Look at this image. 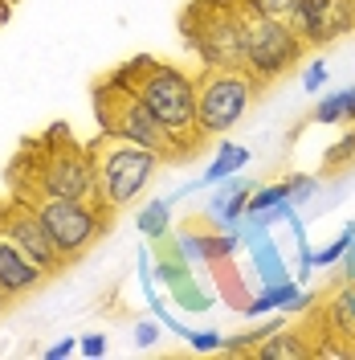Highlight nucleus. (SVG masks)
<instances>
[{
  "mask_svg": "<svg viewBox=\"0 0 355 360\" xmlns=\"http://www.w3.org/2000/svg\"><path fill=\"white\" fill-rule=\"evenodd\" d=\"M253 352H257L262 360H302V356H311V348L294 336V332H282V328H278L274 336L262 340Z\"/></svg>",
  "mask_w": 355,
  "mask_h": 360,
  "instance_id": "obj_18",
  "label": "nucleus"
},
{
  "mask_svg": "<svg viewBox=\"0 0 355 360\" xmlns=\"http://www.w3.org/2000/svg\"><path fill=\"white\" fill-rule=\"evenodd\" d=\"M192 37L196 53L208 70H245V45H241V17L237 4H196L192 8Z\"/></svg>",
  "mask_w": 355,
  "mask_h": 360,
  "instance_id": "obj_8",
  "label": "nucleus"
},
{
  "mask_svg": "<svg viewBox=\"0 0 355 360\" xmlns=\"http://www.w3.org/2000/svg\"><path fill=\"white\" fill-rule=\"evenodd\" d=\"M188 344H192L196 352H217V348H225V332L204 328V332H192V336H188Z\"/></svg>",
  "mask_w": 355,
  "mask_h": 360,
  "instance_id": "obj_24",
  "label": "nucleus"
},
{
  "mask_svg": "<svg viewBox=\"0 0 355 360\" xmlns=\"http://www.w3.org/2000/svg\"><path fill=\"white\" fill-rule=\"evenodd\" d=\"M327 78H331L327 62H323V58H314L311 66H307V74H302V90H307V94H319V90L327 86Z\"/></svg>",
  "mask_w": 355,
  "mask_h": 360,
  "instance_id": "obj_22",
  "label": "nucleus"
},
{
  "mask_svg": "<svg viewBox=\"0 0 355 360\" xmlns=\"http://www.w3.org/2000/svg\"><path fill=\"white\" fill-rule=\"evenodd\" d=\"M0 229L17 242V246L37 262V266L53 278L58 270L66 266V254L58 250V242L49 238V229H45V221L37 217V209L25 201V197H17V201H4L0 205Z\"/></svg>",
  "mask_w": 355,
  "mask_h": 360,
  "instance_id": "obj_9",
  "label": "nucleus"
},
{
  "mask_svg": "<svg viewBox=\"0 0 355 360\" xmlns=\"http://www.w3.org/2000/svg\"><path fill=\"white\" fill-rule=\"evenodd\" d=\"M94 107H98V127H102V135L139 143V148L156 152L159 160H180L188 148H192V143H184L168 123H159V115H152V107H147L119 74L98 86Z\"/></svg>",
  "mask_w": 355,
  "mask_h": 360,
  "instance_id": "obj_1",
  "label": "nucleus"
},
{
  "mask_svg": "<svg viewBox=\"0 0 355 360\" xmlns=\"http://www.w3.org/2000/svg\"><path fill=\"white\" fill-rule=\"evenodd\" d=\"M29 193H53V197H78V201H94L98 193V176H94V148H78L66 135L49 139L41 156L33 160V180Z\"/></svg>",
  "mask_w": 355,
  "mask_h": 360,
  "instance_id": "obj_7",
  "label": "nucleus"
},
{
  "mask_svg": "<svg viewBox=\"0 0 355 360\" xmlns=\"http://www.w3.org/2000/svg\"><path fill=\"white\" fill-rule=\"evenodd\" d=\"M311 299H314V295H302V291H298V283H290V278H286V283H266L262 291H257L253 299H249V303H245L241 311L257 319V315L274 311V307H286V311H298V307H307Z\"/></svg>",
  "mask_w": 355,
  "mask_h": 360,
  "instance_id": "obj_13",
  "label": "nucleus"
},
{
  "mask_svg": "<svg viewBox=\"0 0 355 360\" xmlns=\"http://www.w3.org/2000/svg\"><path fill=\"white\" fill-rule=\"evenodd\" d=\"M25 201L37 209V217L45 221L58 250L66 254V262L82 258L107 229V209L102 205L78 201V197H53V193H29Z\"/></svg>",
  "mask_w": 355,
  "mask_h": 360,
  "instance_id": "obj_6",
  "label": "nucleus"
},
{
  "mask_svg": "<svg viewBox=\"0 0 355 360\" xmlns=\"http://www.w3.org/2000/svg\"><path fill=\"white\" fill-rule=\"evenodd\" d=\"M4 303H8V299H4V295H0V315H4Z\"/></svg>",
  "mask_w": 355,
  "mask_h": 360,
  "instance_id": "obj_30",
  "label": "nucleus"
},
{
  "mask_svg": "<svg viewBox=\"0 0 355 360\" xmlns=\"http://www.w3.org/2000/svg\"><path fill=\"white\" fill-rule=\"evenodd\" d=\"M262 82L245 70H208L196 78V131L229 135L245 119Z\"/></svg>",
  "mask_w": 355,
  "mask_h": 360,
  "instance_id": "obj_5",
  "label": "nucleus"
},
{
  "mask_svg": "<svg viewBox=\"0 0 355 360\" xmlns=\"http://www.w3.org/2000/svg\"><path fill=\"white\" fill-rule=\"evenodd\" d=\"M351 156H355V131L347 139H339L331 152H327V164H343V160H351Z\"/></svg>",
  "mask_w": 355,
  "mask_h": 360,
  "instance_id": "obj_26",
  "label": "nucleus"
},
{
  "mask_svg": "<svg viewBox=\"0 0 355 360\" xmlns=\"http://www.w3.org/2000/svg\"><path fill=\"white\" fill-rule=\"evenodd\" d=\"M4 13H8V0H0V21H4Z\"/></svg>",
  "mask_w": 355,
  "mask_h": 360,
  "instance_id": "obj_29",
  "label": "nucleus"
},
{
  "mask_svg": "<svg viewBox=\"0 0 355 360\" xmlns=\"http://www.w3.org/2000/svg\"><path fill=\"white\" fill-rule=\"evenodd\" d=\"M327 319H331L335 336H343V340H351L355 344V278H343V287L331 295Z\"/></svg>",
  "mask_w": 355,
  "mask_h": 360,
  "instance_id": "obj_14",
  "label": "nucleus"
},
{
  "mask_svg": "<svg viewBox=\"0 0 355 360\" xmlns=\"http://www.w3.org/2000/svg\"><path fill=\"white\" fill-rule=\"evenodd\" d=\"M282 201H290V180L266 184V188H253L249 201H245V217H253V213H262V209H274V205H282Z\"/></svg>",
  "mask_w": 355,
  "mask_h": 360,
  "instance_id": "obj_20",
  "label": "nucleus"
},
{
  "mask_svg": "<svg viewBox=\"0 0 355 360\" xmlns=\"http://www.w3.org/2000/svg\"><path fill=\"white\" fill-rule=\"evenodd\" d=\"M45 278H49V274L0 229V295H4V299H21V295L37 291Z\"/></svg>",
  "mask_w": 355,
  "mask_h": 360,
  "instance_id": "obj_11",
  "label": "nucleus"
},
{
  "mask_svg": "<svg viewBox=\"0 0 355 360\" xmlns=\"http://www.w3.org/2000/svg\"><path fill=\"white\" fill-rule=\"evenodd\" d=\"M241 238L249 242L253 250V270H257V278H262V287L266 283H286L290 270H286V258H282V250L274 246V238H269V229H241Z\"/></svg>",
  "mask_w": 355,
  "mask_h": 360,
  "instance_id": "obj_12",
  "label": "nucleus"
},
{
  "mask_svg": "<svg viewBox=\"0 0 355 360\" xmlns=\"http://www.w3.org/2000/svg\"><path fill=\"white\" fill-rule=\"evenodd\" d=\"M355 29V4L351 0H302V21L298 33L307 45H327L335 37H347Z\"/></svg>",
  "mask_w": 355,
  "mask_h": 360,
  "instance_id": "obj_10",
  "label": "nucleus"
},
{
  "mask_svg": "<svg viewBox=\"0 0 355 360\" xmlns=\"http://www.w3.org/2000/svg\"><path fill=\"white\" fill-rule=\"evenodd\" d=\"M351 4H355V0H351Z\"/></svg>",
  "mask_w": 355,
  "mask_h": 360,
  "instance_id": "obj_31",
  "label": "nucleus"
},
{
  "mask_svg": "<svg viewBox=\"0 0 355 360\" xmlns=\"http://www.w3.org/2000/svg\"><path fill=\"white\" fill-rule=\"evenodd\" d=\"M172 197H159V201H147L139 213H135V229L147 238V242H159L163 233H168V225H172Z\"/></svg>",
  "mask_w": 355,
  "mask_h": 360,
  "instance_id": "obj_15",
  "label": "nucleus"
},
{
  "mask_svg": "<svg viewBox=\"0 0 355 360\" xmlns=\"http://www.w3.org/2000/svg\"><path fill=\"white\" fill-rule=\"evenodd\" d=\"M119 78L152 107V115H159V123H168L172 131L196 148V78L184 70L156 62V58H135L119 70Z\"/></svg>",
  "mask_w": 355,
  "mask_h": 360,
  "instance_id": "obj_2",
  "label": "nucleus"
},
{
  "mask_svg": "<svg viewBox=\"0 0 355 360\" xmlns=\"http://www.w3.org/2000/svg\"><path fill=\"white\" fill-rule=\"evenodd\" d=\"M135 344H139V348H156L159 344V319H143V323H135Z\"/></svg>",
  "mask_w": 355,
  "mask_h": 360,
  "instance_id": "obj_25",
  "label": "nucleus"
},
{
  "mask_svg": "<svg viewBox=\"0 0 355 360\" xmlns=\"http://www.w3.org/2000/svg\"><path fill=\"white\" fill-rule=\"evenodd\" d=\"M78 348H82L86 356H102V352H107V336H102V332H86V336L78 340Z\"/></svg>",
  "mask_w": 355,
  "mask_h": 360,
  "instance_id": "obj_27",
  "label": "nucleus"
},
{
  "mask_svg": "<svg viewBox=\"0 0 355 360\" xmlns=\"http://www.w3.org/2000/svg\"><path fill=\"white\" fill-rule=\"evenodd\" d=\"M237 17H241V45H245V70L269 82V78H282L298 58H302V33L290 29V25L274 21L266 13L249 8L245 0H237Z\"/></svg>",
  "mask_w": 355,
  "mask_h": 360,
  "instance_id": "obj_4",
  "label": "nucleus"
},
{
  "mask_svg": "<svg viewBox=\"0 0 355 360\" xmlns=\"http://www.w3.org/2000/svg\"><path fill=\"white\" fill-rule=\"evenodd\" d=\"M94 176H98V193H94V205H102L107 213L131 205L156 176L159 156L139 148V143H127V139H114V135H98L94 143Z\"/></svg>",
  "mask_w": 355,
  "mask_h": 360,
  "instance_id": "obj_3",
  "label": "nucleus"
},
{
  "mask_svg": "<svg viewBox=\"0 0 355 360\" xmlns=\"http://www.w3.org/2000/svg\"><path fill=\"white\" fill-rule=\"evenodd\" d=\"M319 193V180L314 176H290V205H307Z\"/></svg>",
  "mask_w": 355,
  "mask_h": 360,
  "instance_id": "obj_23",
  "label": "nucleus"
},
{
  "mask_svg": "<svg viewBox=\"0 0 355 360\" xmlns=\"http://www.w3.org/2000/svg\"><path fill=\"white\" fill-rule=\"evenodd\" d=\"M74 348H78V340H58V344H49V348H45V360H62V356H69V352H74Z\"/></svg>",
  "mask_w": 355,
  "mask_h": 360,
  "instance_id": "obj_28",
  "label": "nucleus"
},
{
  "mask_svg": "<svg viewBox=\"0 0 355 360\" xmlns=\"http://www.w3.org/2000/svg\"><path fill=\"white\" fill-rule=\"evenodd\" d=\"M245 4L274 17V21L290 25V29H298V21H302V0H245Z\"/></svg>",
  "mask_w": 355,
  "mask_h": 360,
  "instance_id": "obj_19",
  "label": "nucleus"
},
{
  "mask_svg": "<svg viewBox=\"0 0 355 360\" xmlns=\"http://www.w3.org/2000/svg\"><path fill=\"white\" fill-rule=\"evenodd\" d=\"M249 188H253V184H249V180H241V176H225L221 193H217V197H213V201H208V213H213V217H217V213H221V205L229 201V197H237V193H249Z\"/></svg>",
  "mask_w": 355,
  "mask_h": 360,
  "instance_id": "obj_21",
  "label": "nucleus"
},
{
  "mask_svg": "<svg viewBox=\"0 0 355 360\" xmlns=\"http://www.w3.org/2000/svg\"><path fill=\"white\" fill-rule=\"evenodd\" d=\"M245 164H249V152H245L241 143H229V139H221L217 160L204 168L200 184H217V180H225V176H237V168H245Z\"/></svg>",
  "mask_w": 355,
  "mask_h": 360,
  "instance_id": "obj_16",
  "label": "nucleus"
},
{
  "mask_svg": "<svg viewBox=\"0 0 355 360\" xmlns=\"http://www.w3.org/2000/svg\"><path fill=\"white\" fill-rule=\"evenodd\" d=\"M314 123H355V86L323 94V103L314 107Z\"/></svg>",
  "mask_w": 355,
  "mask_h": 360,
  "instance_id": "obj_17",
  "label": "nucleus"
}]
</instances>
